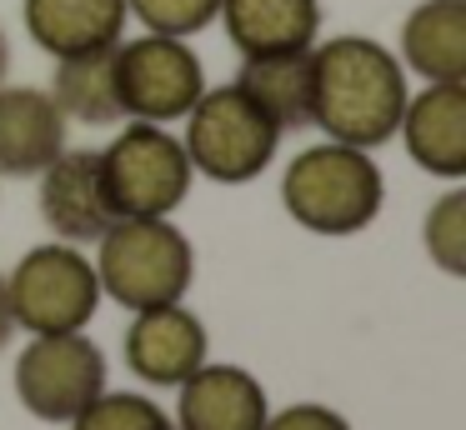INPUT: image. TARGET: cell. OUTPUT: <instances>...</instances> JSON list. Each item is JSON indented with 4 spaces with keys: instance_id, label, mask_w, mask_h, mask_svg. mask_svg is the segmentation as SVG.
<instances>
[{
    "instance_id": "obj_1",
    "label": "cell",
    "mask_w": 466,
    "mask_h": 430,
    "mask_svg": "<svg viewBox=\"0 0 466 430\" xmlns=\"http://www.w3.org/2000/svg\"><path fill=\"white\" fill-rule=\"evenodd\" d=\"M406 75L386 45L366 35H336L311 50V125L336 145H386L406 110Z\"/></svg>"
},
{
    "instance_id": "obj_2",
    "label": "cell",
    "mask_w": 466,
    "mask_h": 430,
    "mask_svg": "<svg viewBox=\"0 0 466 430\" xmlns=\"http://www.w3.org/2000/svg\"><path fill=\"white\" fill-rule=\"evenodd\" d=\"M281 200L296 225L316 235H356L381 215L386 180L376 160L356 145H311L286 165Z\"/></svg>"
},
{
    "instance_id": "obj_3",
    "label": "cell",
    "mask_w": 466,
    "mask_h": 430,
    "mask_svg": "<svg viewBox=\"0 0 466 430\" xmlns=\"http://www.w3.org/2000/svg\"><path fill=\"white\" fill-rule=\"evenodd\" d=\"M96 280L101 290L126 310H151L176 305L191 290L196 275V250L166 215L156 220H116L101 240Z\"/></svg>"
},
{
    "instance_id": "obj_4",
    "label": "cell",
    "mask_w": 466,
    "mask_h": 430,
    "mask_svg": "<svg viewBox=\"0 0 466 430\" xmlns=\"http://www.w3.org/2000/svg\"><path fill=\"white\" fill-rule=\"evenodd\" d=\"M191 125H186V160L191 170L221 180V185H246L271 165L276 145H281V130L266 115L261 105L241 95L236 85L221 90H201L191 110Z\"/></svg>"
},
{
    "instance_id": "obj_5",
    "label": "cell",
    "mask_w": 466,
    "mask_h": 430,
    "mask_svg": "<svg viewBox=\"0 0 466 430\" xmlns=\"http://www.w3.org/2000/svg\"><path fill=\"white\" fill-rule=\"evenodd\" d=\"M101 175L116 220H156L186 200L196 170L181 140L151 120H136L116 135V145L101 150Z\"/></svg>"
},
{
    "instance_id": "obj_6",
    "label": "cell",
    "mask_w": 466,
    "mask_h": 430,
    "mask_svg": "<svg viewBox=\"0 0 466 430\" xmlns=\"http://www.w3.org/2000/svg\"><path fill=\"white\" fill-rule=\"evenodd\" d=\"M5 295L15 325H25L31 335H71L86 330V320L101 305V280L76 245H35L11 270Z\"/></svg>"
},
{
    "instance_id": "obj_7",
    "label": "cell",
    "mask_w": 466,
    "mask_h": 430,
    "mask_svg": "<svg viewBox=\"0 0 466 430\" xmlns=\"http://www.w3.org/2000/svg\"><path fill=\"white\" fill-rule=\"evenodd\" d=\"M106 390V355L81 330L71 335H35L15 360V395L35 420L66 425Z\"/></svg>"
},
{
    "instance_id": "obj_8",
    "label": "cell",
    "mask_w": 466,
    "mask_h": 430,
    "mask_svg": "<svg viewBox=\"0 0 466 430\" xmlns=\"http://www.w3.org/2000/svg\"><path fill=\"white\" fill-rule=\"evenodd\" d=\"M116 90H121V110L136 120H181L186 110L201 100L206 70L186 40L176 35H141L116 45Z\"/></svg>"
},
{
    "instance_id": "obj_9",
    "label": "cell",
    "mask_w": 466,
    "mask_h": 430,
    "mask_svg": "<svg viewBox=\"0 0 466 430\" xmlns=\"http://www.w3.org/2000/svg\"><path fill=\"white\" fill-rule=\"evenodd\" d=\"M41 215L71 245H91L116 225L101 175V150H61L41 170Z\"/></svg>"
},
{
    "instance_id": "obj_10",
    "label": "cell",
    "mask_w": 466,
    "mask_h": 430,
    "mask_svg": "<svg viewBox=\"0 0 466 430\" xmlns=\"http://www.w3.org/2000/svg\"><path fill=\"white\" fill-rule=\"evenodd\" d=\"M126 360L146 385H181L191 370L206 365V325L181 300L136 310L126 330Z\"/></svg>"
},
{
    "instance_id": "obj_11",
    "label": "cell",
    "mask_w": 466,
    "mask_h": 430,
    "mask_svg": "<svg viewBox=\"0 0 466 430\" xmlns=\"http://www.w3.org/2000/svg\"><path fill=\"white\" fill-rule=\"evenodd\" d=\"M396 130L426 175H466V85H426L416 100H406Z\"/></svg>"
},
{
    "instance_id": "obj_12",
    "label": "cell",
    "mask_w": 466,
    "mask_h": 430,
    "mask_svg": "<svg viewBox=\"0 0 466 430\" xmlns=\"http://www.w3.org/2000/svg\"><path fill=\"white\" fill-rule=\"evenodd\" d=\"M181 430H261L266 390L241 365H201L181 380Z\"/></svg>"
},
{
    "instance_id": "obj_13",
    "label": "cell",
    "mask_w": 466,
    "mask_h": 430,
    "mask_svg": "<svg viewBox=\"0 0 466 430\" xmlns=\"http://www.w3.org/2000/svg\"><path fill=\"white\" fill-rule=\"evenodd\" d=\"M66 150V115L46 90L0 85V175H41Z\"/></svg>"
},
{
    "instance_id": "obj_14",
    "label": "cell",
    "mask_w": 466,
    "mask_h": 430,
    "mask_svg": "<svg viewBox=\"0 0 466 430\" xmlns=\"http://www.w3.org/2000/svg\"><path fill=\"white\" fill-rule=\"evenodd\" d=\"M216 20H226V40L246 60L291 55V50H311L321 30V5L316 0H221Z\"/></svg>"
},
{
    "instance_id": "obj_15",
    "label": "cell",
    "mask_w": 466,
    "mask_h": 430,
    "mask_svg": "<svg viewBox=\"0 0 466 430\" xmlns=\"http://www.w3.org/2000/svg\"><path fill=\"white\" fill-rule=\"evenodd\" d=\"M25 30L56 60L121 45L126 0H25Z\"/></svg>"
},
{
    "instance_id": "obj_16",
    "label": "cell",
    "mask_w": 466,
    "mask_h": 430,
    "mask_svg": "<svg viewBox=\"0 0 466 430\" xmlns=\"http://www.w3.org/2000/svg\"><path fill=\"white\" fill-rule=\"evenodd\" d=\"M401 55L431 85L466 80V0H426L401 30Z\"/></svg>"
},
{
    "instance_id": "obj_17",
    "label": "cell",
    "mask_w": 466,
    "mask_h": 430,
    "mask_svg": "<svg viewBox=\"0 0 466 430\" xmlns=\"http://www.w3.org/2000/svg\"><path fill=\"white\" fill-rule=\"evenodd\" d=\"M251 105H261L276 120V130H301L311 125V50H291V55H256L236 75Z\"/></svg>"
},
{
    "instance_id": "obj_18",
    "label": "cell",
    "mask_w": 466,
    "mask_h": 430,
    "mask_svg": "<svg viewBox=\"0 0 466 430\" xmlns=\"http://www.w3.org/2000/svg\"><path fill=\"white\" fill-rule=\"evenodd\" d=\"M51 100L61 115L81 120V125H111V120H121L126 110H121V90H116V45L66 55L56 65Z\"/></svg>"
},
{
    "instance_id": "obj_19",
    "label": "cell",
    "mask_w": 466,
    "mask_h": 430,
    "mask_svg": "<svg viewBox=\"0 0 466 430\" xmlns=\"http://www.w3.org/2000/svg\"><path fill=\"white\" fill-rule=\"evenodd\" d=\"M71 430H171V420H166V410L146 395L101 390V395L71 420Z\"/></svg>"
},
{
    "instance_id": "obj_20",
    "label": "cell",
    "mask_w": 466,
    "mask_h": 430,
    "mask_svg": "<svg viewBox=\"0 0 466 430\" xmlns=\"http://www.w3.org/2000/svg\"><path fill=\"white\" fill-rule=\"evenodd\" d=\"M426 250L446 275H466V190H451L426 215Z\"/></svg>"
},
{
    "instance_id": "obj_21",
    "label": "cell",
    "mask_w": 466,
    "mask_h": 430,
    "mask_svg": "<svg viewBox=\"0 0 466 430\" xmlns=\"http://www.w3.org/2000/svg\"><path fill=\"white\" fill-rule=\"evenodd\" d=\"M126 10H131L151 35L186 40V35H196V30L216 25L221 0H126Z\"/></svg>"
},
{
    "instance_id": "obj_22",
    "label": "cell",
    "mask_w": 466,
    "mask_h": 430,
    "mask_svg": "<svg viewBox=\"0 0 466 430\" xmlns=\"http://www.w3.org/2000/svg\"><path fill=\"white\" fill-rule=\"evenodd\" d=\"M261 430H351L346 415H336L331 405H291L281 415H266Z\"/></svg>"
},
{
    "instance_id": "obj_23",
    "label": "cell",
    "mask_w": 466,
    "mask_h": 430,
    "mask_svg": "<svg viewBox=\"0 0 466 430\" xmlns=\"http://www.w3.org/2000/svg\"><path fill=\"white\" fill-rule=\"evenodd\" d=\"M11 330H15V315H11V295H5V280H0V350L11 345Z\"/></svg>"
},
{
    "instance_id": "obj_24",
    "label": "cell",
    "mask_w": 466,
    "mask_h": 430,
    "mask_svg": "<svg viewBox=\"0 0 466 430\" xmlns=\"http://www.w3.org/2000/svg\"><path fill=\"white\" fill-rule=\"evenodd\" d=\"M5 70H11V45H5V35H0V80H5Z\"/></svg>"
}]
</instances>
